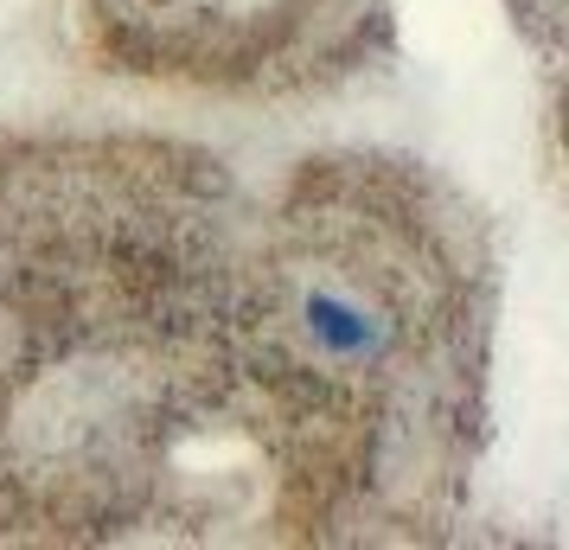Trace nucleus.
Here are the masks:
<instances>
[{"label": "nucleus", "mask_w": 569, "mask_h": 550, "mask_svg": "<svg viewBox=\"0 0 569 550\" xmlns=\"http://www.w3.org/2000/svg\"><path fill=\"white\" fill-rule=\"evenodd\" d=\"M301 320H308L313 352L333 359V366H365V359L385 352V320L371 314V308H359L346 289H313Z\"/></svg>", "instance_id": "nucleus-1"}]
</instances>
